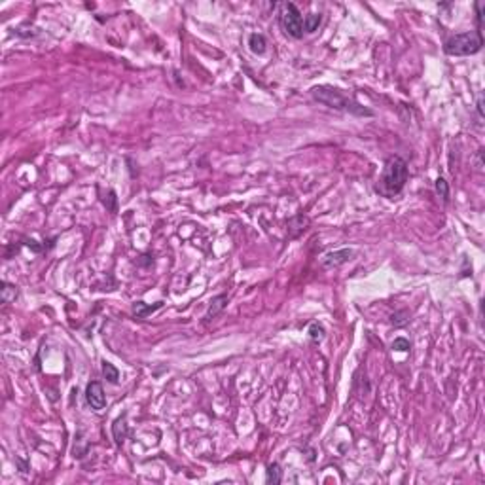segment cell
<instances>
[{"label":"cell","mask_w":485,"mask_h":485,"mask_svg":"<svg viewBox=\"0 0 485 485\" xmlns=\"http://www.w3.org/2000/svg\"><path fill=\"white\" fill-rule=\"evenodd\" d=\"M408 163L400 156H390L383 165V171L377 178L375 184V192L379 195H383L387 199L396 197L400 192L404 190V186L408 182Z\"/></svg>","instance_id":"cell-1"},{"label":"cell","mask_w":485,"mask_h":485,"mask_svg":"<svg viewBox=\"0 0 485 485\" xmlns=\"http://www.w3.org/2000/svg\"><path fill=\"white\" fill-rule=\"evenodd\" d=\"M311 95H313L315 100L326 104L330 108H336V110H343V112H351L355 116H360V118H370L373 116L370 108H364L362 104H358L357 100L349 99L345 97L340 89L332 86H316L311 89Z\"/></svg>","instance_id":"cell-2"},{"label":"cell","mask_w":485,"mask_h":485,"mask_svg":"<svg viewBox=\"0 0 485 485\" xmlns=\"http://www.w3.org/2000/svg\"><path fill=\"white\" fill-rule=\"evenodd\" d=\"M484 46V36L478 30H470V32H461L451 38H447L443 44V51L451 57H466V55H474L482 49Z\"/></svg>","instance_id":"cell-3"},{"label":"cell","mask_w":485,"mask_h":485,"mask_svg":"<svg viewBox=\"0 0 485 485\" xmlns=\"http://www.w3.org/2000/svg\"><path fill=\"white\" fill-rule=\"evenodd\" d=\"M281 25H283L286 34L292 36V38H301L303 36V15L296 8V4H292V2L285 4L283 14H281Z\"/></svg>","instance_id":"cell-4"},{"label":"cell","mask_w":485,"mask_h":485,"mask_svg":"<svg viewBox=\"0 0 485 485\" xmlns=\"http://www.w3.org/2000/svg\"><path fill=\"white\" fill-rule=\"evenodd\" d=\"M86 402L87 406L95 412H100L104 406H106V396H104V390L99 381H91L86 388Z\"/></svg>","instance_id":"cell-5"},{"label":"cell","mask_w":485,"mask_h":485,"mask_svg":"<svg viewBox=\"0 0 485 485\" xmlns=\"http://www.w3.org/2000/svg\"><path fill=\"white\" fill-rule=\"evenodd\" d=\"M355 254L353 248H340V250H334V252H326L322 256V266L324 267H338L345 262H349Z\"/></svg>","instance_id":"cell-6"},{"label":"cell","mask_w":485,"mask_h":485,"mask_svg":"<svg viewBox=\"0 0 485 485\" xmlns=\"http://www.w3.org/2000/svg\"><path fill=\"white\" fill-rule=\"evenodd\" d=\"M248 46H250V51H254L258 55H262L264 51H266V38H264V34H258V32H252L250 36H248Z\"/></svg>","instance_id":"cell-7"},{"label":"cell","mask_w":485,"mask_h":485,"mask_svg":"<svg viewBox=\"0 0 485 485\" xmlns=\"http://www.w3.org/2000/svg\"><path fill=\"white\" fill-rule=\"evenodd\" d=\"M226 303H228V296H226V294L216 296V298L211 301V307H209V311H207V315H205V318H213V316H216V315L226 307Z\"/></svg>","instance_id":"cell-8"},{"label":"cell","mask_w":485,"mask_h":485,"mask_svg":"<svg viewBox=\"0 0 485 485\" xmlns=\"http://www.w3.org/2000/svg\"><path fill=\"white\" fill-rule=\"evenodd\" d=\"M112 432H114V440L118 445L125 442V436H127V425H125V417H120L118 421L114 423L112 427Z\"/></svg>","instance_id":"cell-9"},{"label":"cell","mask_w":485,"mask_h":485,"mask_svg":"<svg viewBox=\"0 0 485 485\" xmlns=\"http://www.w3.org/2000/svg\"><path fill=\"white\" fill-rule=\"evenodd\" d=\"M320 21H322V15L320 14L305 15V17H303V32H315V30L318 29Z\"/></svg>","instance_id":"cell-10"},{"label":"cell","mask_w":485,"mask_h":485,"mask_svg":"<svg viewBox=\"0 0 485 485\" xmlns=\"http://www.w3.org/2000/svg\"><path fill=\"white\" fill-rule=\"evenodd\" d=\"M159 307H161V301H157L156 305H144V301H137V303L133 305V311H135V315H137L139 318H144L146 315L154 313V311L159 309Z\"/></svg>","instance_id":"cell-11"},{"label":"cell","mask_w":485,"mask_h":485,"mask_svg":"<svg viewBox=\"0 0 485 485\" xmlns=\"http://www.w3.org/2000/svg\"><path fill=\"white\" fill-rule=\"evenodd\" d=\"M281 480H283V472H281V466L277 464V462H273L267 466V476H266V482L267 484H281Z\"/></svg>","instance_id":"cell-12"},{"label":"cell","mask_w":485,"mask_h":485,"mask_svg":"<svg viewBox=\"0 0 485 485\" xmlns=\"http://www.w3.org/2000/svg\"><path fill=\"white\" fill-rule=\"evenodd\" d=\"M102 375L106 377L108 383H114L116 385V383L120 381V371H118V368H114V366H112L110 362H106V360L102 362Z\"/></svg>","instance_id":"cell-13"},{"label":"cell","mask_w":485,"mask_h":485,"mask_svg":"<svg viewBox=\"0 0 485 485\" xmlns=\"http://www.w3.org/2000/svg\"><path fill=\"white\" fill-rule=\"evenodd\" d=\"M0 292H2V301L4 303H10V301H14L17 298V288L14 285H10V283H2V288H0Z\"/></svg>","instance_id":"cell-14"},{"label":"cell","mask_w":485,"mask_h":485,"mask_svg":"<svg viewBox=\"0 0 485 485\" xmlns=\"http://www.w3.org/2000/svg\"><path fill=\"white\" fill-rule=\"evenodd\" d=\"M309 336H311V341L313 343H320L324 340V328H322L320 324L313 322V324L309 326Z\"/></svg>","instance_id":"cell-15"},{"label":"cell","mask_w":485,"mask_h":485,"mask_svg":"<svg viewBox=\"0 0 485 485\" xmlns=\"http://www.w3.org/2000/svg\"><path fill=\"white\" fill-rule=\"evenodd\" d=\"M436 192H438V195H440L443 201L449 199V186L445 182V178H438V180H436Z\"/></svg>","instance_id":"cell-16"},{"label":"cell","mask_w":485,"mask_h":485,"mask_svg":"<svg viewBox=\"0 0 485 485\" xmlns=\"http://www.w3.org/2000/svg\"><path fill=\"white\" fill-rule=\"evenodd\" d=\"M410 347H412V343L408 341L406 338H396L392 341V349L394 351H410Z\"/></svg>","instance_id":"cell-17"},{"label":"cell","mask_w":485,"mask_h":485,"mask_svg":"<svg viewBox=\"0 0 485 485\" xmlns=\"http://www.w3.org/2000/svg\"><path fill=\"white\" fill-rule=\"evenodd\" d=\"M478 112H480V116H484V99L482 97L478 99Z\"/></svg>","instance_id":"cell-18"}]
</instances>
